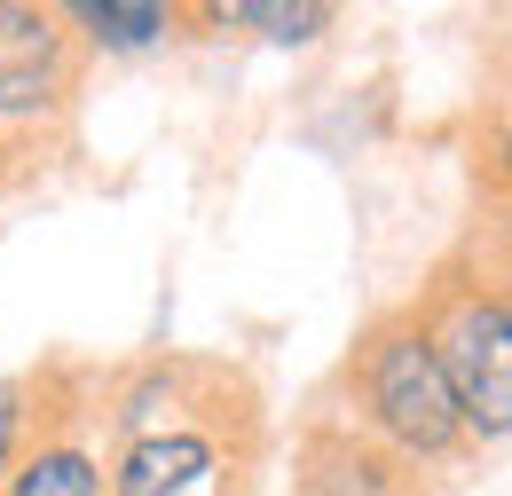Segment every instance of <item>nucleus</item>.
Segmentation results:
<instances>
[{
  "label": "nucleus",
  "instance_id": "7",
  "mask_svg": "<svg viewBox=\"0 0 512 496\" xmlns=\"http://www.w3.org/2000/svg\"><path fill=\"white\" fill-rule=\"evenodd\" d=\"M64 16H71V32H79L87 56L95 48L134 56V48H158V40L182 32V8H166V0H71Z\"/></svg>",
  "mask_w": 512,
  "mask_h": 496
},
{
  "label": "nucleus",
  "instance_id": "9",
  "mask_svg": "<svg viewBox=\"0 0 512 496\" xmlns=\"http://www.w3.org/2000/svg\"><path fill=\"white\" fill-rule=\"evenodd\" d=\"M32 410H40V378H8L0 371V473L16 465V449L32 434Z\"/></svg>",
  "mask_w": 512,
  "mask_h": 496
},
{
  "label": "nucleus",
  "instance_id": "3",
  "mask_svg": "<svg viewBox=\"0 0 512 496\" xmlns=\"http://www.w3.org/2000/svg\"><path fill=\"white\" fill-rule=\"evenodd\" d=\"M410 323L426 331V347L449 378L465 449L473 441L497 449L512 434V308L497 268H481V252H449L426 276V292L410 300Z\"/></svg>",
  "mask_w": 512,
  "mask_h": 496
},
{
  "label": "nucleus",
  "instance_id": "6",
  "mask_svg": "<svg viewBox=\"0 0 512 496\" xmlns=\"http://www.w3.org/2000/svg\"><path fill=\"white\" fill-rule=\"evenodd\" d=\"M292 481H300V496H426L418 489V465L386 457L379 441H363L347 418H331V410H316V418L300 426Z\"/></svg>",
  "mask_w": 512,
  "mask_h": 496
},
{
  "label": "nucleus",
  "instance_id": "5",
  "mask_svg": "<svg viewBox=\"0 0 512 496\" xmlns=\"http://www.w3.org/2000/svg\"><path fill=\"white\" fill-rule=\"evenodd\" d=\"M0 496H103V410L79 371L40 378L32 434L0 473Z\"/></svg>",
  "mask_w": 512,
  "mask_h": 496
},
{
  "label": "nucleus",
  "instance_id": "8",
  "mask_svg": "<svg viewBox=\"0 0 512 496\" xmlns=\"http://www.w3.org/2000/svg\"><path fill=\"white\" fill-rule=\"evenodd\" d=\"M182 24H253L276 48H308L339 24L331 0H213V8H182Z\"/></svg>",
  "mask_w": 512,
  "mask_h": 496
},
{
  "label": "nucleus",
  "instance_id": "10",
  "mask_svg": "<svg viewBox=\"0 0 512 496\" xmlns=\"http://www.w3.org/2000/svg\"><path fill=\"white\" fill-rule=\"evenodd\" d=\"M8 158H24V142H8V134H0V182H16V166H8Z\"/></svg>",
  "mask_w": 512,
  "mask_h": 496
},
{
  "label": "nucleus",
  "instance_id": "1",
  "mask_svg": "<svg viewBox=\"0 0 512 496\" xmlns=\"http://www.w3.org/2000/svg\"><path fill=\"white\" fill-rule=\"evenodd\" d=\"M260 386L213 355H150L103 394V496H253Z\"/></svg>",
  "mask_w": 512,
  "mask_h": 496
},
{
  "label": "nucleus",
  "instance_id": "4",
  "mask_svg": "<svg viewBox=\"0 0 512 496\" xmlns=\"http://www.w3.org/2000/svg\"><path fill=\"white\" fill-rule=\"evenodd\" d=\"M87 87V48L64 8L48 0H0V134H64Z\"/></svg>",
  "mask_w": 512,
  "mask_h": 496
},
{
  "label": "nucleus",
  "instance_id": "2",
  "mask_svg": "<svg viewBox=\"0 0 512 496\" xmlns=\"http://www.w3.org/2000/svg\"><path fill=\"white\" fill-rule=\"evenodd\" d=\"M331 394L347 402V410H331V418H347L363 441H379L386 457H402V465H449V457L465 449L449 378H442V363H434V347H426V331L410 323V308L363 323V339L347 347Z\"/></svg>",
  "mask_w": 512,
  "mask_h": 496
}]
</instances>
